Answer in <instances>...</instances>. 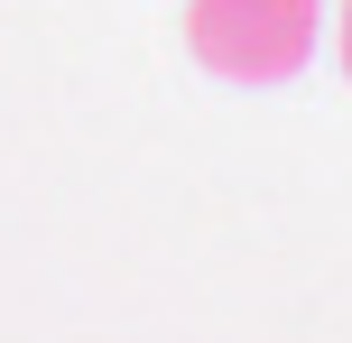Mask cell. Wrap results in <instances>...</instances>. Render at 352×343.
Listing matches in <instances>:
<instances>
[{
    "label": "cell",
    "instance_id": "1",
    "mask_svg": "<svg viewBox=\"0 0 352 343\" xmlns=\"http://www.w3.org/2000/svg\"><path fill=\"white\" fill-rule=\"evenodd\" d=\"M324 37V0H195L186 47L223 84H287Z\"/></svg>",
    "mask_w": 352,
    "mask_h": 343
},
{
    "label": "cell",
    "instance_id": "2",
    "mask_svg": "<svg viewBox=\"0 0 352 343\" xmlns=\"http://www.w3.org/2000/svg\"><path fill=\"white\" fill-rule=\"evenodd\" d=\"M334 47H343V74H352V0H343V19H334Z\"/></svg>",
    "mask_w": 352,
    "mask_h": 343
}]
</instances>
